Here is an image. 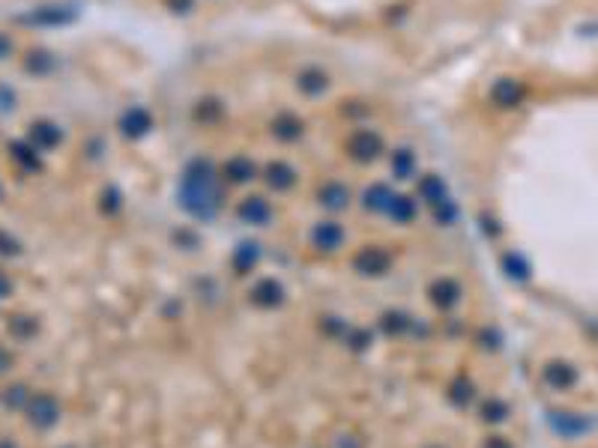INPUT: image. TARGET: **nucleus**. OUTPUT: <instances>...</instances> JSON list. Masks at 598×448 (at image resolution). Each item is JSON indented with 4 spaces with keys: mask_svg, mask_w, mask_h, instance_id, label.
<instances>
[{
    "mask_svg": "<svg viewBox=\"0 0 598 448\" xmlns=\"http://www.w3.org/2000/svg\"><path fill=\"white\" fill-rule=\"evenodd\" d=\"M51 412H54L51 403H48V400H39L36 407H33V419L42 421V424H48V421H51Z\"/></svg>",
    "mask_w": 598,
    "mask_h": 448,
    "instance_id": "obj_1",
    "label": "nucleus"
},
{
    "mask_svg": "<svg viewBox=\"0 0 598 448\" xmlns=\"http://www.w3.org/2000/svg\"><path fill=\"white\" fill-rule=\"evenodd\" d=\"M6 287H9V284H6V278H4V275H0V296H4V293H6Z\"/></svg>",
    "mask_w": 598,
    "mask_h": 448,
    "instance_id": "obj_2",
    "label": "nucleus"
},
{
    "mask_svg": "<svg viewBox=\"0 0 598 448\" xmlns=\"http://www.w3.org/2000/svg\"><path fill=\"white\" fill-rule=\"evenodd\" d=\"M4 365H6V356H4V353H0V371H4Z\"/></svg>",
    "mask_w": 598,
    "mask_h": 448,
    "instance_id": "obj_3",
    "label": "nucleus"
},
{
    "mask_svg": "<svg viewBox=\"0 0 598 448\" xmlns=\"http://www.w3.org/2000/svg\"><path fill=\"white\" fill-rule=\"evenodd\" d=\"M0 448H9V445H0Z\"/></svg>",
    "mask_w": 598,
    "mask_h": 448,
    "instance_id": "obj_4",
    "label": "nucleus"
}]
</instances>
